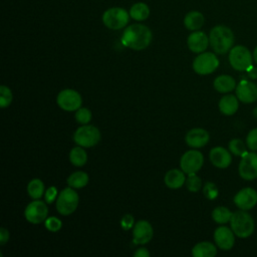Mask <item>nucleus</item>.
<instances>
[{"instance_id": "5", "label": "nucleus", "mask_w": 257, "mask_h": 257, "mask_svg": "<svg viewBox=\"0 0 257 257\" xmlns=\"http://www.w3.org/2000/svg\"><path fill=\"white\" fill-rule=\"evenodd\" d=\"M99 130L91 124H82L73 134V141L76 145L83 148L94 147L100 141Z\"/></svg>"}, {"instance_id": "43", "label": "nucleus", "mask_w": 257, "mask_h": 257, "mask_svg": "<svg viewBox=\"0 0 257 257\" xmlns=\"http://www.w3.org/2000/svg\"><path fill=\"white\" fill-rule=\"evenodd\" d=\"M252 113H253V115H254V117H256L257 118V107H255L254 109H253V111H252Z\"/></svg>"}, {"instance_id": "21", "label": "nucleus", "mask_w": 257, "mask_h": 257, "mask_svg": "<svg viewBox=\"0 0 257 257\" xmlns=\"http://www.w3.org/2000/svg\"><path fill=\"white\" fill-rule=\"evenodd\" d=\"M239 107L238 97L233 94H226L219 100V109L225 115H233Z\"/></svg>"}, {"instance_id": "19", "label": "nucleus", "mask_w": 257, "mask_h": 257, "mask_svg": "<svg viewBox=\"0 0 257 257\" xmlns=\"http://www.w3.org/2000/svg\"><path fill=\"white\" fill-rule=\"evenodd\" d=\"M210 43L209 37L203 31H195L191 33L187 39L188 47L195 53L204 52Z\"/></svg>"}, {"instance_id": "22", "label": "nucleus", "mask_w": 257, "mask_h": 257, "mask_svg": "<svg viewBox=\"0 0 257 257\" xmlns=\"http://www.w3.org/2000/svg\"><path fill=\"white\" fill-rule=\"evenodd\" d=\"M213 85L217 91L221 93H227L236 88V81L231 75L222 74L215 78Z\"/></svg>"}, {"instance_id": "7", "label": "nucleus", "mask_w": 257, "mask_h": 257, "mask_svg": "<svg viewBox=\"0 0 257 257\" xmlns=\"http://www.w3.org/2000/svg\"><path fill=\"white\" fill-rule=\"evenodd\" d=\"M128 13L123 8L113 7L107 9L102 15L103 24L112 30H118L128 23Z\"/></svg>"}, {"instance_id": "20", "label": "nucleus", "mask_w": 257, "mask_h": 257, "mask_svg": "<svg viewBox=\"0 0 257 257\" xmlns=\"http://www.w3.org/2000/svg\"><path fill=\"white\" fill-rule=\"evenodd\" d=\"M164 181L168 188L180 189L186 183L185 173L178 169H172L166 173Z\"/></svg>"}, {"instance_id": "18", "label": "nucleus", "mask_w": 257, "mask_h": 257, "mask_svg": "<svg viewBox=\"0 0 257 257\" xmlns=\"http://www.w3.org/2000/svg\"><path fill=\"white\" fill-rule=\"evenodd\" d=\"M209 158L213 166L219 169H226L232 162V157L229 151L223 147H215L210 151Z\"/></svg>"}, {"instance_id": "17", "label": "nucleus", "mask_w": 257, "mask_h": 257, "mask_svg": "<svg viewBox=\"0 0 257 257\" xmlns=\"http://www.w3.org/2000/svg\"><path fill=\"white\" fill-rule=\"evenodd\" d=\"M185 141L189 147L199 149L205 147L209 143L210 135L205 128L194 127L187 133Z\"/></svg>"}, {"instance_id": "32", "label": "nucleus", "mask_w": 257, "mask_h": 257, "mask_svg": "<svg viewBox=\"0 0 257 257\" xmlns=\"http://www.w3.org/2000/svg\"><path fill=\"white\" fill-rule=\"evenodd\" d=\"M13 99L11 89L6 85L0 86V107L5 108L8 107Z\"/></svg>"}, {"instance_id": "8", "label": "nucleus", "mask_w": 257, "mask_h": 257, "mask_svg": "<svg viewBox=\"0 0 257 257\" xmlns=\"http://www.w3.org/2000/svg\"><path fill=\"white\" fill-rule=\"evenodd\" d=\"M219 66V59L213 52H202L193 61V69L200 75L214 72Z\"/></svg>"}, {"instance_id": "12", "label": "nucleus", "mask_w": 257, "mask_h": 257, "mask_svg": "<svg viewBox=\"0 0 257 257\" xmlns=\"http://www.w3.org/2000/svg\"><path fill=\"white\" fill-rule=\"evenodd\" d=\"M239 175L247 181L257 178V153L252 151L242 157L239 164Z\"/></svg>"}, {"instance_id": "15", "label": "nucleus", "mask_w": 257, "mask_h": 257, "mask_svg": "<svg viewBox=\"0 0 257 257\" xmlns=\"http://www.w3.org/2000/svg\"><path fill=\"white\" fill-rule=\"evenodd\" d=\"M236 96L244 103L257 100V85L249 80H241L236 86Z\"/></svg>"}, {"instance_id": "41", "label": "nucleus", "mask_w": 257, "mask_h": 257, "mask_svg": "<svg viewBox=\"0 0 257 257\" xmlns=\"http://www.w3.org/2000/svg\"><path fill=\"white\" fill-rule=\"evenodd\" d=\"M246 72L248 73V76L251 78V79H257V67L251 65L247 70Z\"/></svg>"}, {"instance_id": "37", "label": "nucleus", "mask_w": 257, "mask_h": 257, "mask_svg": "<svg viewBox=\"0 0 257 257\" xmlns=\"http://www.w3.org/2000/svg\"><path fill=\"white\" fill-rule=\"evenodd\" d=\"M58 192H57V189L54 187V186H51V187H49L46 191H45V193H44V197H45V202L47 203V204H52L54 201H55V199H57L56 197L58 196Z\"/></svg>"}, {"instance_id": "40", "label": "nucleus", "mask_w": 257, "mask_h": 257, "mask_svg": "<svg viewBox=\"0 0 257 257\" xmlns=\"http://www.w3.org/2000/svg\"><path fill=\"white\" fill-rule=\"evenodd\" d=\"M135 257H149L150 256V252L148 251L147 248H139L135 253H134Z\"/></svg>"}, {"instance_id": "4", "label": "nucleus", "mask_w": 257, "mask_h": 257, "mask_svg": "<svg viewBox=\"0 0 257 257\" xmlns=\"http://www.w3.org/2000/svg\"><path fill=\"white\" fill-rule=\"evenodd\" d=\"M79 196L71 187L64 188L57 196L56 209L60 215L67 216L72 214L78 206Z\"/></svg>"}, {"instance_id": "26", "label": "nucleus", "mask_w": 257, "mask_h": 257, "mask_svg": "<svg viewBox=\"0 0 257 257\" xmlns=\"http://www.w3.org/2000/svg\"><path fill=\"white\" fill-rule=\"evenodd\" d=\"M69 161L75 167H82L87 162V154L83 150V147L77 146L70 150Z\"/></svg>"}, {"instance_id": "9", "label": "nucleus", "mask_w": 257, "mask_h": 257, "mask_svg": "<svg viewBox=\"0 0 257 257\" xmlns=\"http://www.w3.org/2000/svg\"><path fill=\"white\" fill-rule=\"evenodd\" d=\"M56 102L58 106L65 111H76L81 107L82 98L78 91L71 88H65L58 93Z\"/></svg>"}, {"instance_id": "27", "label": "nucleus", "mask_w": 257, "mask_h": 257, "mask_svg": "<svg viewBox=\"0 0 257 257\" xmlns=\"http://www.w3.org/2000/svg\"><path fill=\"white\" fill-rule=\"evenodd\" d=\"M150 15V8L143 2H138L131 7L130 16L138 21L146 20Z\"/></svg>"}, {"instance_id": "39", "label": "nucleus", "mask_w": 257, "mask_h": 257, "mask_svg": "<svg viewBox=\"0 0 257 257\" xmlns=\"http://www.w3.org/2000/svg\"><path fill=\"white\" fill-rule=\"evenodd\" d=\"M9 240V231L5 228L0 229V245H4Z\"/></svg>"}, {"instance_id": "13", "label": "nucleus", "mask_w": 257, "mask_h": 257, "mask_svg": "<svg viewBox=\"0 0 257 257\" xmlns=\"http://www.w3.org/2000/svg\"><path fill=\"white\" fill-rule=\"evenodd\" d=\"M154 236L153 226L146 220L138 221L133 229V241L135 244L144 245L149 243Z\"/></svg>"}, {"instance_id": "34", "label": "nucleus", "mask_w": 257, "mask_h": 257, "mask_svg": "<svg viewBox=\"0 0 257 257\" xmlns=\"http://www.w3.org/2000/svg\"><path fill=\"white\" fill-rule=\"evenodd\" d=\"M44 226L50 232H57L61 229L62 222L60 219H58L54 216H51V217L46 218V220L44 221Z\"/></svg>"}, {"instance_id": "42", "label": "nucleus", "mask_w": 257, "mask_h": 257, "mask_svg": "<svg viewBox=\"0 0 257 257\" xmlns=\"http://www.w3.org/2000/svg\"><path fill=\"white\" fill-rule=\"evenodd\" d=\"M253 59H254V61L257 63V46L255 47V49H254V51H253Z\"/></svg>"}, {"instance_id": "38", "label": "nucleus", "mask_w": 257, "mask_h": 257, "mask_svg": "<svg viewBox=\"0 0 257 257\" xmlns=\"http://www.w3.org/2000/svg\"><path fill=\"white\" fill-rule=\"evenodd\" d=\"M135 226V219L131 214H125L121 219H120V227L123 230H130Z\"/></svg>"}, {"instance_id": "29", "label": "nucleus", "mask_w": 257, "mask_h": 257, "mask_svg": "<svg viewBox=\"0 0 257 257\" xmlns=\"http://www.w3.org/2000/svg\"><path fill=\"white\" fill-rule=\"evenodd\" d=\"M232 212L224 206L216 207L212 212V219L218 224H226L230 222L232 217Z\"/></svg>"}, {"instance_id": "11", "label": "nucleus", "mask_w": 257, "mask_h": 257, "mask_svg": "<svg viewBox=\"0 0 257 257\" xmlns=\"http://www.w3.org/2000/svg\"><path fill=\"white\" fill-rule=\"evenodd\" d=\"M48 216V208L46 203L39 199L32 201L24 210L25 219L32 224H40L46 220Z\"/></svg>"}, {"instance_id": "28", "label": "nucleus", "mask_w": 257, "mask_h": 257, "mask_svg": "<svg viewBox=\"0 0 257 257\" xmlns=\"http://www.w3.org/2000/svg\"><path fill=\"white\" fill-rule=\"evenodd\" d=\"M27 193L33 200L40 199L44 192V184L40 179H32L27 185Z\"/></svg>"}, {"instance_id": "31", "label": "nucleus", "mask_w": 257, "mask_h": 257, "mask_svg": "<svg viewBox=\"0 0 257 257\" xmlns=\"http://www.w3.org/2000/svg\"><path fill=\"white\" fill-rule=\"evenodd\" d=\"M186 187L190 192L196 193L200 191L202 187V180L196 175V173L190 174L186 179Z\"/></svg>"}, {"instance_id": "10", "label": "nucleus", "mask_w": 257, "mask_h": 257, "mask_svg": "<svg viewBox=\"0 0 257 257\" xmlns=\"http://www.w3.org/2000/svg\"><path fill=\"white\" fill-rule=\"evenodd\" d=\"M203 164H204V157L201 152L196 150H191L186 152L180 160V167L186 175L199 172L203 167Z\"/></svg>"}, {"instance_id": "23", "label": "nucleus", "mask_w": 257, "mask_h": 257, "mask_svg": "<svg viewBox=\"0 0 257 257\" xmlns=\"http://www.w3.org/2000/svg\"><path fill=\"white\" fill-rule=\"evenodd\" d=\"M217 254L216 246L207 241L196 244L192 249V255L194 257H214Z\"/></svg>"}, {"instance_id": "14", "label": "nucleus", "mask_w": 257, "mask_h": 257, "mask_svg": "<svg viewBox=\"0 0 257 257\" xmlns=\"http://www.w3.org/2000/svg\"><path fill=\"white\" fill-rule=\"evenodd\" d=\"M234 204L240 209L248 211L257 204V192L255 189L247 187L240 190L234 197Z\"/></svg>"}, {"instance_id": "36", "label": "nucleus", "mask_w": 257, "mask_h": 257, "mask_svg": "<svg viewBox=\"0 0 257 257\" xmlns=\"http://www.w3.org/2000/svg\"><path fill=\"white\" fill-rule=\"evenodd\" d=\"M246 145L251 151H257V127L251 130L246 138Z\"/></svg>"}, {"instance_id": "16", "label": "nucleus", "mask_w": 257, "mask_h": 257, "mask_svg": "<svg viewBox=\"0 0 257 257\" xmlns=\"http://www.w3.org/2000/svg\"><path fill=\"white\" fill-rule=\"evenodd\" d=\"M214 241L222 250H230L235 243V234L231 228L220 226L214 232Z\"/></svg>"}, {"instance_id": "2", "label": "nucleus", "mask_w": 257, "mask_h": 257, "mask_svg": "<svg viewBox=\"0 0 257 257\" xmlns=\"http://www.w3.org/2000/svg\"><path fill=\"white\" fill-rule=\"evenodd\" d=\"M209 40L211 47L217 54H225L233 46L234 34L229 27L217 25L210 31Z\"/></svg>"}, {"instance_id": "1", "label": "nucleus", "mask_w": 257, "mask_h": 257, "mask_svg": "<svg viewBox=\"0 0 257 257\" xmlns=\"http://www.w3.org/2000/svg\"><path fill=\"white\" fill-rule=\"evenodd\" d=\"M152 31L143 24H132L126 27L121 36V43L134 50L147 48L152 41Z\"/></svg>"}, {"instance_id": "33", "label": "nucleus", "mask_w": 257, "mask_h": 257, "mask_svg": "<svg viewBox=\"0 0 257 257\" xmlns=\"http://www.w3.org/2000/svg\"><path fill=\"white\" fill-rule=\"evenodd\" d=\"M75 120L80 124H87L91 120V111L86 107H79L75 111Z\"/></svg>"}, {"instance_id": "25", "label": "nucleus", "mask_w": 257, "mask_h": 257, "mask_svg": "<svg viewBox=\"0 0 257 257\" xmlns=\"http://www.w3.org/2000/svg\"><path fill=\"white\" fill-rule=\"evenodd\" d=\"M89 181V177L85 172L76 171L67 178V185L73 189L84 188Z\"/></svg>"}, {"instance_id": "6", "label": "nucleus", "mask_w": 257, "mask_h": 257, "mask_svg": "<svg viewBox=\"0 0 257 257\" xmlns=\"http://www.w3.org/2000/svg\"><path fill=\"white\" fill-rule=\"evenodd\" d=\"M253 55L250 50L243 45H236L230 49L229 62L238 71H246L252 65Z\"/></svg>"}, {"instance_id": "35", "label": "nucleus", "mask_w": 257, "mask_h": 257, "mask_svg": "<svg viewBox=\"0 0 257 257\" xmlns=\"http://www.w3.org/2000/svg\"><path fill=\"white\" fill-rule=\"evenodd\" d=\"M203 193L205 195V197L209 200H214L215 198L218 197V188L216 187V185L212 182H207L204 185L203 188Z\"/></svg>"}, {"instance_id": "30", "label": "nucleus", "mask_w": 257, "mask_h": 257, "mask_svg": "<svg viewBox=\"0 0 257 257\" xmlns=\"http://www.w3.org/2000/svg\"><path fill=\"white\" fill-rule=\"evenodd\" d=\"M228 147H229L230 153H232L235 156L241 157V158L248 153L244 142L241 141L240 139H233V140H231L229 142Z\"/></svg>"}, {"instance_id": "24", "label": "nucleus", "mask_w": 257, "mask_h": 257, "mask_svg": "<svg viewBox=\"0 0 257 257\" xmlns=\"http://www.w3.org/2000/svg\"><path fill=\"white\" fill-rule=\"evenodd\" d=\"M205 22V18L203 14L199 11H190L186 14L184 18L185 26L192 31H196L200 29Z\"/></svg>"}, {"instance_id": "3", "label": "nucleus", "mask_w": 257, "mask_h": 257, "mask_svg": "<svg viewBox=\"0 0 257 257\" xmlns=\"http://www.w3.org/2000/svg\"><path fill=\"white\" fill-rule=\"evenodd\" d=\"M231 229L239 238H247L251 236L255 229L254 220L245 210H239L232 214L230 220Z\"/></svg>"}]
</instances>
